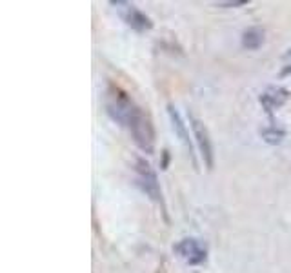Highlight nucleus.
I'll return each instance as SVG.
<instances>
[{
    "instance_id": "obj_1",
    "label": "nucleus",
    "mask_w": 291,
    "mask_h": 273,
    "mask_svg": "<svg viewBox=\"0 0 291 273\" xmlns=\"http://www.w3.org/2000/svg\"><path fill=\"white\" fill-rule=\"evenodd\" d=\"M126 127L131 133L133 141L136 142V146L146 153H153L155 148V129L153 124L144 113L140 111V108L136 109L133 117L129 118V122L126 124Z\"/></svg>"
},
{
    "instance_id": "obj_2",
    "label": "nucleus",
    "mask_w": 291,
    "mask_h": 273,
    "mask_svg": "<svg viewBox=\"0 0 291 273\" xmlns=\"http://www.w3.org/2000/svg\"><path fill=\"white\" fill-rule=\"evenodd\" d=\"M189 126L193 129V135H195V142L199 146L200 155L204 159V164L208 166V169L213 168V144H211V139H209L208 127L204 126L202 120L195 117V115L189 113Z\"/></svg>"
},
{
    "instance_id": "obj_3",
    "label": "nucleus",
    "mask_w": 291,
    "mask_h": 273,
    "mask_svg": "<svg viewBox=\"0 0 291 273\" xmlns=\"http://www.w3.org/2000/svg\"><path fill=\"white\" fill-rule=\"evenodd\" d=\"M135 171H136V175H138V180H140L142 190H144L153 200L160 202V200H162V191H160V188H159L157 173L151 169L150 162L144 159H136L135 160Z\"/></svg>"
},
{
    "instance_id": "obj_4",
    "label": "nucleus",
    "mask_w": 291,
    "mask_h": 273,
    "mask_svg": "<svg viewBox=\"0 0 291 273\" xmlns=\"http://www.w3.org/2000/svg\"><path fill=\"white\" fill-rule=\"evenodd\" d=\"M111 6L118 8L122 18L126 20V24L129 27H133L135 31L144 33V31H150L151 27H153V22L150 20V17H146V15L142 13V11H138L135 6L127 4V2H111Z\"/></svg>"
},
{
    "instance_id": "obj_5",
    "label": "nucleus",
    "mask_w": 291,
    "mask_h": 273,
    "mask_svg": "<svg viewBox=\"0 0 291 273\" xmlns=\"http://www.w3.org/2000/svg\"><path fill=\"white\" fill-rule=\"evenodd\" d=\"M175 251L189 264H200L206 260V250L197 239H182L175 246Z\"/></svg>"
},
{
    "instance_id": "obj_6",
    "label": "nucleus",
    "mask_w": 291,
    "mask_h": 273,
    "mask_svg": "<svg viewBox=\"0 0 291 273\" xmlns=\"http://www.w3.org/2000/svg\"><path fill=\"white\" fill-rule=\"evenodd\" d=\"M287 99H289V91L287 89H284V87H269L266 93H262L260 102L268 111H273V109L280 108Z\"/></svg>"
},
{
    "instance_id": "obj_7",
    "label": "nucleus",
    "mask_w": 291,
    "mask_h": 273,
    "mask_svg": "<svg viewBox=\"0 0 291 273\" xmlns=\"http://www.w3.org/2000/svg\"><path fill=\"white\" fill-rule=\"evenodd\" d=\"M168 111H169V118H171V122H173V129H175V133L178 135V139H180V142L184 144V148L187 150V153L193 157V146H191L189 135H187L186 124L182 122V118H180V115H178V111H177V108H175V106L169 104Z\"/></svg>"
},
{
    "instance_id": "obj_8",
    "label": "nucleus",
    "mask_w": 291,
    "mask_h": 273,
    "mask_svg": "<svg viewBox=\"0 0 291 273\" xmlns=\"http://www.w3.org/2000/svg\"><path fill=\"white\" fill-rule=\"evenodd\" d=\"M264 42V31L260 27H250L242 35V46L246 50H259Z\"/></svg>"
},
{
    "instance_id": "obj_9",
    "label": "nucleus",
    "mask_w": 291,
    "mask_h": 273,
    "mask_svg": "<svg viewBox=\"0 0 291 273\" xmlns=\"http://www.w3.org/2000/svg\"><path fill=\"white\" fill-rule=\"evenodd\" d=\"M260 135H262V139L268 142V144H278V142H282V139H284V131L277 129V127H266V129L260 131Z\"/></svg>"
},
{
    "instance_id": "obj_10",
    "label": "nucleus",
    "mask_w": 291,
    "mask_h": 273,
    "mask_svg": "<svg viewBox=\"0 0 291 273\" xmlns=\"http://www.w3.org/2000/svg\"><path fill=\"white\" fill-rule=\"evenodd\" d=\"M248 0H238V2H215L218 8H238V6H246Z\"/></svg>"
},
{
    "instance_id": "obj_11",
    "label": "nucleus",
    "mask_w": 291,
    "mask_h": 273,
    "mask_svg": "<svg viewBox=\"0 0 291 273\" xmlns=\"http://www.w3.org/2000/svg\"><path fill=\"white\" fill-rule=\"evenodd\" d=\"M287 73H291V68H286L284 71H282V75H287Z\"/></svg>"
}]
</instances>
